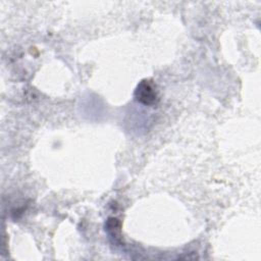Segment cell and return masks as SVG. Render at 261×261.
Segmentation results:
<instances>
[{"instance_id": "6da1fadb", "label": "cell", "mask_w": 261, "mask_h": 261, "mask_svg": "<svg viewBox=\"0 0 261 261\" xmlns=\"http://www.w3.org/2000/svg\"><path fill=\"white\" fill-rule=\"evenodd\" d=\"M134 95L136 100L144 105H153L158 100L156 87L150 80L141 81L138 84Z\"/></svg>"}, {"instance_id": "7a4b0ae2", "label": "cell", "mask_w": 261, "mask_h": 261, "mask_svg": "<svg viewBox=\"0 0 261 261\" xmlns=\"http://www.w3.org/2000/svg\"><path fill=\"white\" fill-rule=\"evenodd\" d=\"M120 226H121L120 221L114 217L108 218V220L105 223V230L108 232L109 237L113 239L114 243H119L121 241Z\"/></svg>"}]
</instances>
